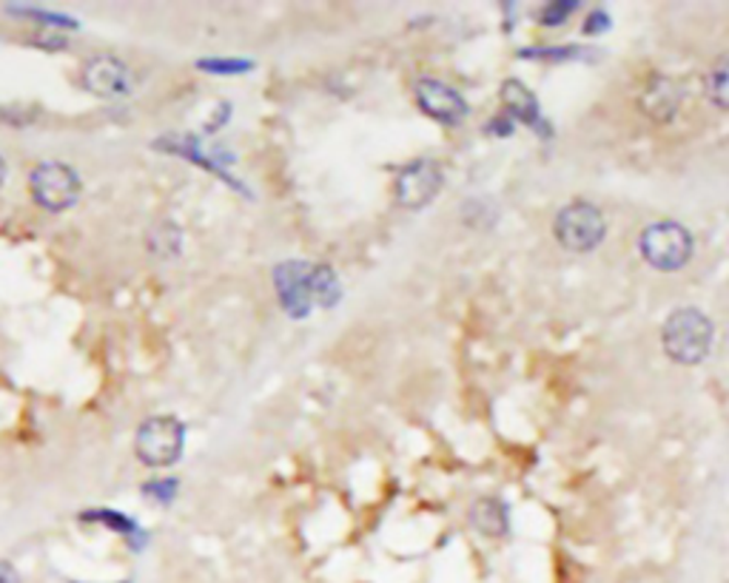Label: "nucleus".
Instances as JSON below:
<instances>
[{"label":"nucleus","instance_id":"obj_3","mask_svg":"<svg viewBox=\"0 0 729 583\" xmlns=\"http://www.w3.org/2000/svg\"><path fill=\"white\" fill-rule=\"evenodd\" d=\"M638 248L647 265L658 271H681L693 257V234L681 223L661 219L642 230Z\"/></svg>","mask_w":729,"mask_h":583},{"label":"nucleus","instance_id":"obj_10","mask_svg":"<svg viewBox=\"0 0 729 583\" xmlns=\"http://www.w3.org/2000/svg\"><path fill=\"white\" fill-rule=\"evenodd\" d=\"M684 103V88L679 80L667 78V74H652L644 83L642 94H638V108L644 117H650L652 123H672L681 111Z\"/></svg>","mask_w":729,"mask_h":583},{"label":"nucleus","instance_id":"obj_20","mask_svg":"<svg viewBox=\"0 0 729 583\" xmlns=\"http://www.w3.org/2000/svg\"><path fill=\"white\" fill-rule=\"evenodd\" d=\"M599 23H604V26H607V15H604V12H592L590 21H587V32H590V35H592V32H596V26H599Z\"/></svg>","mask_w":729,"mask_h":583},{"label":"nucleus","instance_id":"obj_12","mask_svg":"<svg viewBox=\"0 0 729 583\" xmlns=\"http://www.w3.org/2000/svg\"><path fill=\"white\" fill-rule=\"evenodd\" d=\"M470 524L484 538H505L507 535V507L498 498H479L477 504L470 507Z\"/></svg>","mask_w":729,"mask_h":583},{"label":"nucleus","instance_id":"obj_19","mask_svg":"<svg viewBox=\"0 0 729 583\" xmlns=\"http://www.w3.org/2000/svg\"><path fill=\"white\" fill-rule=\"evenodd\" d=\"M0 583H21V575H17V569L12 567L9 561L0 558Z\"/></svg>","mask_w":729,"mask_h":583},{"label":"nucleus","instance_id":"obj_13","mask_svg":"<svg viewBox=\"0 0 729 583\" xmlns=\"http://www.w3.org/2000/svg\"><path fill=\"white\" fill-rule=\"evenodd\" d=\"M310 288H314V302L326 305V308H331L340 299V282H337V274L328 265H314Z\"/></svg>","mask_w":729,"mask_h":583},{"label":"nucleus","instance_id":"obj_21","mask_svg":"<svg viewBox=\"0 0 729 583\" xmlns=\"http://www.w3.org/2000/svg\"><path fill=\"white\" fill-rule=\"evenodd\" d=\"M3 182H7V163L0 157V188H3Z\"/></svg>","mask_w":729,"mask_h":583},{"label":"nucleus","instance_id":"obj_16","mask_svg":"<svg viewBox=\"0 0 729 583\" xmlns=\"http://www.w3.org/2000/svg\"><path fill=\"white\" fill-rule=\"evenodd\" d=\"M578 9L576 0H562V3H548V7L539 12V21L544 23V26H558V23H564L567 17L573 15Z\"/></svg>","mask_w":729,"mask_h":583},{"label":"nucleus","instance_id":"obj_7","mask_svg":"<svg viewBox=\"0 0 729 583\" xmlns=\"http://www.w3.org/2000/svg\"><path fill=\"white\" fill-rule=\"evenodd\" d=\"M413 94H416V106H420L431 120H436V123L459 126L462 120H468L470 115L468 100H465L462 94L456 92L454 86L442 83V80L434 78L416 80Z\"/></svg>","mask_w":729,"mask_h":583},{"label":"nucleus","instance_id":"obj_14","mask_svg":"<svg viewBox=\"0 0 729 583\" xmlns=\"http://www.w3.org/2000/svg\"><path fill=\"white\" fill-rule=\"evenodd\" d=\"M707 97L713 106L729 111V58H721L707 72Z\"/></svg>","mask_w":729,"mask_h":583},{"label":"nucleus","instance_id":"obj_8","mask_svg":"<svg viewBox=\"0 0 729 583\" xmlns=\"http://www.w3.org/2000/svg\"><path fill=\"white\" fill-rule=\"evenodd\" d=\"M83 86H86V92H92L94 97L117 100V97L131 94V88H134V74H131L129 66L120 58H115V55H97V58H92L83 66Z\"/></svg>","mask_w":729,"mask_h":583},{"label":"nucleus","instance_id":"obj_4","mask_svg":"<svg viewBox=\"0 0 729 583\" xmlns=\"http://www.w3.org/2000/svg\"><path fill=\"white\" fill-rule=\"evenodd\" d=\"M186 444V427L174 416H152L138 427L134 453L145 467H172Z\"/></svg>","mask_w":729,"mask_h":583},{"label":"nucleus","instance_id":"obj_17","mask_svg":"<svg viewBox=\"0 0 729 583\" xmlns=\"http://www.w3.org/2000/svg\"><path fill=\"white\" fill-rule=\"evenodd\" d=\"M200 69L214 74H239L251 69V63L248 60H200Z\"/></svg>","mask_w":729,"mask_h":583},{"label":"nucleus","instance_id":"obj_9","mask_svg":"<svg viewBox=\"0 0 729 583\" xmlns=\"http://www.w3.org/2000/svg\"><path fill=\"white\" fill-rule=\"evenodd\" d=\"M314 265L308 262H282L274 271V288L280 294L282 310L294 319H303L310 313L314 305V288H310Z\"/></svg>","mask_w":729,"mask_h":583},{"label":"nucleus","instance_id":"obj_11","mask_svg":"<svg viewBox=\"0 0 729 583\" xmlns=\"http://www.w3.org/2000/svg\"><path fill=\"white\" fill-rule=\"evenodd\" d=\"M498 97H502L505 108L510 111V117L521 120V123L530 126V129H539V126H542V111H539V103H536L533 92H530L521 80H505Z\"/></svg>","mask_w":729,"mask_h":583},{"label":"nucleus","instance_id":"obj_5","mask_svg":"<svg viewBox=\"0 0 729 583\" xmlns=\"http://www.w3.org/2000/svg\"><path fill=\"white\" fill-rule=\"evenodd\" d=\"M30 191L32 200L40 205L44 211H69L74 202L80 200V177L72 166L58 163V159H49V163H40V166L32 171L30 177Z\"/></svg>","mask_w":729,"mask_h":583},{"label":"nucleus","instance_id":"obj_15","mask_svg":"<svg viewBox=\"0 0 729 583\" xmlns=\"http://www.w3.org/2000/svg\"><path fill=\"white\" fill-rule=\"evenodd\" d=\"M152 251L160 253V257H174V253L180 251V230L174 228L172 223H163L157 230L152 234Z\"/></svg>","mask_w":729,"mask_h":583},{"label":"nucleus","instance_id":"obj_2","mask_svg":"<svg viewBox=\"0 0 729 583\" xmlns=\"http://www.w3.org/2000/svg\"><path fill=\"white\" fill-rule=\"evenodd\" d=\"M553 234H556L558 246L567 248L571 253H590L592 248L604 242L607 219L599 205L576 200L558 211L553 219Z\"/></svg>","mask_w":729,"mask_h":583},{"label":"nucleus","instance_id":"obj_6","mask_svg":"<svg viewBox=\"0 0 729 583\" xmlns=\"http://www.w3.org/2000/svg\"><path fill=\"white\" fill-rule=\"evenodd\" d=\"M442 182V168L434 159H413L408 166L399 168L397 180H393V197L402 209L420 211L436 200Z\"/></svg>","mask_w":729,"mask_h":583},{"label":"nucleus","instance_id":"obj_1","mask_svg":"<svg viewBox=\"0 0 729 583\" xmlns=\"http://www.w3.org/2000/svg\"><path fill=\"white\" fill-rule=\"evenodd\" d=\"M715 328L709 317L698 308H679L667 317L661 328V345L665 354L679 365H698L707 359L713 347Z\"/></svg>","mask_w":729,"mask_h":583},{"label":"nucleus","instance_id":"obj_18","mask_svg":"<svg viewBox=\"0 0 729 583\" xmlns=\"http://www.w3.org/2000/svg\"><path fill=\"white\" fill-rule=\"evenodd\" d=\"M174 490H177V484H174V481H149V484H145V496H154V498H160V501H168V498L174 496Z\"/></svg>","mask_w":729,"mask_h":583}]
</instances>
